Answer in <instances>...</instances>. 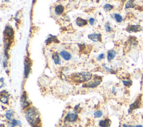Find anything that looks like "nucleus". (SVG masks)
Masks as SVG:
<instances>
[{
    "label": "nucleus",
    "instance_id": "0eeeda50",
    "mask_svg": "<svg viewBox=\"0 0 143 127\" xmlns=\"http://www.w3.org/2000/svg\"><path fill=\"white\" fill-rule=\"evenodd\" d=\"M78 118V116L76 114L68 113L65 118L64 120L69 121V122H73L76 121Z\"/></svg>",
    "mask_w": 143,
    "mask_h": 127
},
{
    "label": "nucleus",
    "instance_id": "6e6552de",
    "mask_svg": "<svg viewBox=\"0 0 143 127\" xmlns=\"http://www.w3.org/2000/svg\"><path fill=\"white\" fill-rule=\"evenodd\" d=\"M88 37L89 38L90 40L95 41V42L101 41V35L100 33H92V34H90L88 35Z\"/></svg>",
    "mask_w": 143,
    "mask_h": 127
},
{
    "label": "nucleus",
    "instance_id": "72a5a7b5",
    "mask_svg": "<svg viewBox=\"0 0 143 127\" xmlns=\"http://www.w3.org/2000/svg\"><path fill=\"white\" fill-rule=\"evenodd\" d=\"M123 1H126V0H123Z\"/></svg>",
    "mask_w": 143,
    "mask_h": 127
},
{
    "label": "nucleus",
    "instance_id": "1a4fd4ad",
    "mask_svg": "<svg viewBox=\"0 0 143 127\" xmlns=\"http://www.w3.org/2000/svg\"><path fill=\"white\" fill-rule=\"evenodd\" d=\"M111 121L109 119H105V120L100 121L99 125L101 127H110L111 124Z\"/></svg>",
    "mask_w": 143,
    "mask_h": 127
},
{
    "label": "nucleus",
    "instance_id": "aec40b11",
    "mask_svg": "<svg viewBox=\"0 0 143 127\" xmlns=\"http://www.w3.org/2000/svg\"><path fill=\"white\" fill-rule=\"evenodd\" d=\"M21 124V121L17 120H15V119H12L11 120V122L10 123V126L11 127H15V126H20Z\"/></svg>",
    "mask_w": 143,
    "mask_h": 127
},
{
    "label": "nucleus",
    "instance_id": "9b49d317",
    "mask_svg": "<svg viewBox=\"0 0 143 127\" xmlns=\"http://www.w3.org/2000/svg\"><path fill=\"white\" fill-rule=\"evenodd\" d=\"M5 33L6 36H8L9 37H11L14 35V30H13L12 28L10 26H7L5 28Z\"/></svg>",
    "mask_w": 143,
    "mask_h": 127
},
{
    "label": "nucleus",
    "instance_id": "2f4dec72",
    "mask_svg": "<svg viewBox=\"0 0 143 127\" xmlns=\"http://www.w3.org/2000/svg\"><path fill=\"white\" fill-rule=\"evenodd\" d=\"M134 127H143V126L142 125H136L134 126Z\"/></svg>",
    "mask_w": 143,
    "mask_h": 127
},
{
    "label": "nucleus",
    "instance_id": "c756f323",
    "mask_svg": "<svg viewBox=\"0 0 143 127\" xmlns=\"http://www.w3.org/2000/svg\"><path fill=\"white\" fill-rule=\"evenodd\" d=\"M123 127H134V126L131 125H127V124H123Z\"/></svg>",
    "mask_w": 143,
    "mask_h": 127
},
{
    "label": "nucleus",
    "instance_id": "7c9ffc66",
    "mask_svg": "<svg viewBox=\"0 0 143 127\" xmlns=\"http://www.w3.org/2000/svg\"><path fill=\"white\" fill-rule=\"evenodd\" d=\"M3 81H4V79L1 78V88H2V85H3Z\"/></svg>",
    "mask_w": 143,
    "mask_h": 127
},
{
    "label": "nucleus",
    "instance_id": "f257e3e1",
    "mask_svg": "<svg viewBox=\"0 0 143 127\" xmlns=\"http://www.w3.org/2000/svg\"><path fill=\"white\" fill-rule=\"evenodd\" d=\"M26 118L31 125L33 127L37 126L40 122V116L36 109L35 108H28L26 113Z\"/></svg>",
    "mask_w": 143,
    "mask_h": 127
},
{
    "label": "nucleus",
    "instance_id": "6ab92c4d",
    "mask_svg": "<svg viewBox=\"0 0 143 127\" xmlns=\"http://www.w3.org/2000/svg\"><path fill=\"white\" fill-rule=\"evenodd\" d=\"M129 43L131 45L136 46L138 44V41L137 40V38L135 37H131L129 39Z\"/></svg>",
    "mask_w": 143,
    "mask_h": 127
},
{
    "label": "nucleus",
    "instance_id": "5701e85b",
    "mask_svg": "<svg viewBox=\"0 0 143 127\" xmlns=\"http://www.w3.org/2000/svg\"><path fill=\"white\" fill-rule=\"evenodd\" d=\"M114 17H115V19L116 20V21L119 23H120L123 21V19L122 16H121L120 15H119V14H116L114 15Z\"/></svg>",
    "mask_w": 143,
    "mask_h": 127
},
{
    "label": "nucleus",
    "instance_id": "a878e982",
    "mask_svg": "<svg viewBox=\"0 0 143 127\" xmlns=\"http://www.w3.org/2000/svg\"><path fill=\"white\" fill-rule=\"evenodd\" d=\"M80 110H81V108H80L79 105H77V106H76V107H75V108H74V111L76 113H79L80 111Z\"/></svg>",
    "mask_w": 143,
    "mask_h": 127
},
{
    "label": "nucleus",
    "instance_id": "2eb2a0df",
    "mask_svg": "<svg viewBox=\"0 0 143 127\" xmlns=\"http://www.w3.org/2000/svg\"><path fill=\"white\" fill-rule=\"evenodd\" d=\"M22 107L24 108H25V107H27V106L29 105V103L27 102V97H26V93H24V94H22Z\"/></svg>",
    "mask_w": 143,
    "mask_h": 127
},
{
    "label": "nucleus",
    "instance_id": "f03ea898",
    "mask_svg": "<svg viewBox=\"0 0 143 127\" xmlns=\"http://www.w3.org/2000/svg\"><path fill=\"white\" fill-rule=\"evenodd\" d=\"M92 75L89 72H83L75 74L73 79L75 81L78 82H83L89 81L92 79Z\"/></svg>",
    "mask_w": 143,
    "mask_h": 127
},
{
    "label": "nucleus",
    "instance_id": "4be33fe9",
    "mask_svg": "<svg viewBox=\"0 0 143 127\" xmlns=\"http://www.w3.org/2000/svg\"><path fill=\"white\" fill-rule=\"evenodd\" d=\"M123 83L124 85V86L126 87H130L132 84V81L130 80H123Z\"/></svg>",
    "mask_w": 143,
    "mask_h": 127
},
{
    "label": "nucleus",
    "instance_id": "473e14b6",
    "mask_svg": "<svg viewBox=\"0 0 143 127\" xmlns=\"http://www.w3.org/2000/svg\"><path fill=\"white\" fill-rule=\"evenodd\" d=\"M5 1H6V2H7V1H9V0H5Z\"/></svg>",
    "mask_w": 143,
    "mask_h": 127
},
{
    "label": "nucleus",
    "instance_id": "bb28decb",
    "mask_svg": "<svg viewBox=\"0 0 143 127\" xmlns=\"http://www.w3.org/2000/svg\"><path fill=\"white\" fill-rule=\"evenodd\" d=\"M105 28H106V30L107 32H111V30H112V28L110 27V25L109 24H106L105 25Z\"/></svg>",
    "mask_w": 143,
    "mask_h": 127
},
{
    "label": "nucleus",
    "instance_id": "412c9836",
    "mask_svg": "<svg viewBox=\"0 0 143 127\" xmlns=\"http://www.w3.org/2000/svg\"><path fill=\"white\" fill-rule=\"evenodd\" d=\"M1 101L2 103L4 104H7L8 103L9 101V98L6 95H3L2 93H1Z\"/></svg>",
    "mask_w": 143,
    "mask_h": 127
},
{
    "label": "nucleus",
    "instance_id": "20e7f679",
    "mask_svg": "<svg viewBox=\"0 0 143 127\" xmlns=\"http://www.w3.org/2000/svg\"><path fill=\"white\" fill-rule=\"evenodd\" d=\"M102 82V78L101 77L98 76H95L94 78L91 81H88L87 83L84 84L83 87L84 88H96L98 86L101 82Z\"/></svg>",
    "mask_w": 143,
    "mask_h": 127
},
{
    "label": "nucleus",
    "instance_id": "c85d7f7f",
    "mask_svg": "<svg viewBox=\"0 0 143 127\" xmlns=\"http://www.w3.org/2000/svg\"><path fill=\"white\" fill-rule=\"evenodd\" d=\"M103 58H104V54H100L99 56H98L97 59L98 60H100L102 59Z\"/></svg>",
    "mask_w": 143,
    "mask_h": 127
},
{
    "label": "nucleus",
    "instance_id": "cd10ccee",
    "mask_svg": "<svg viewBox=\"0 0 143 127\" xmlns=\"http://www.w3.org/2000/svg\"><path fill=\"white\" fill-rule=\"evenodd\" d=\"M89 22H90V24L91 25H94V23H95V19H93V18H91L89 20Z\"/></svg>",
    "mask_w": 143,
    "mask_h": 127
},
{
    "label": "nucleus",
    "instance_id": "39448f33",
    "mask_svg": "<svg viewBox=\"0 0 143 127\" xmlns=\"http://www.w3.org/2000/svg\"><path fill=\"white\" fill-rule=\"evenodd\" d=\"M31 66H32V63L30 59L27 58L25 61V69H24V75L25 78H27L28 75H29L31 71Z\"/></svg>",
    "mask_w": 143,
    "mask_h": 127
},
{
    "label": "nucleus",
    "instance_id": "f704fd0d",
    "mask_svg": "<svg viewBox=\"0 0 143 127\" xmlns=\"http://www.w3.org/2000/svg\"><path fill=\"white\" fill-rule=\"evenodd\" d=\"M34 1H35V0H34V1H33V2H34Z\"/></svg>",
    "mask_w": 143,
    "mask_h": 127
},
{
    "label": "nucleus",
    "instance_id": "9d476101",
    "mask_svg": "<svg viewBox=\"0 0 143 127\" xmlns=\"http://www.w3.org/2000/svg\"><path fill=\"white\" fill-rule=\"evenodd\" d=\"M60 54H61V56L65 60L68 61L72 58L71 54H70L68 52H67L66 51L64 50L62 51L61 53H60Z\"/></svg>",
    "mask_w": 143,
    "mask_h": 127
},
{
    "label": "nucleus",
    "instance_id": "b1692460",
    "mask_svg": "<svg viewBox=\"0 0 143 127\" xmlns=\"http://www.w3.org/2000/svg\"><path fill=\"white\" fill-rule=\"evenodd\" d=\"M103 9H105L106 11H110L113 9V6L110 4H106L103 7Z\"/></svg>",
    "mask_w": 143,
    "mask_h": 127
},
{
    "label": "nucleus",
    "instance_id": "393cba45",
    "mask_svg": "<svg viewBox=\"0 0 143 127\" xmlns=\"http://www.w3.org/2000/svg\"><path fill=\"white\" fill-rule=\"evenodd\" d=\"M102 112L100 110H98L94 113V115L96 118H100L102 116Z\"/></svg>",
    "mask_w": 143,
    "mask_h": 127
},
{
    "label": "nucleus",
    "instance_id": "7ed1b4c3",
    "mask_svg": "<svg viewBox=\"0 0 143 127\" xmlns=\"http://www.w3.org/2000/svg\"><path fill=\"white\" fill-rule=\"evenodd\" d=\"M141 100H142V95L139 94L138 97H137L136 99L134 101V102H133L130 105L129 109L128 110L129 113H130L132 112V111H134V110H136L137 109L141 108V106L142 104Z\"/></svg>",
    "mask_w": 143,
    "mask_h": 127
},
{
    "label": "nucleus",
    "instance_id": "ddd939ff",
    "mask_svg": "<svg viewBox=\"0 0 143 127\" xmlns=\"http://www.w3.org/2000/svg\"><path fill=\"white\" fill-rule=\"evenodd\" d=\"M116 55V53L115 50H111L108 52L107 54V60L108 61H110L115 58V57Z\"/></svg>",
    "mask_w": 143,
    "mask_h": 127
},
{
    "label": "nucleus",
    "instance_id": "4468645a",
    "mask_svg": "<svg viewBox=\"0 0 143 127\" xmlns=\"http://www.w3.org/2000/svg\"><path fill=\"white\" fill-rule=\"evenodd\" d=\"M135 6H136V5L135 4L134 0H128L125 4V9H128L134 8Z\"/></svg>",
    "mask_w": 143,
    "mask_h": 127
},
{
    "label": "nucleus",
    "instance_id": "dca6fc26",
    "mask_svg": "<svg viewBox=\"0 0 143 127\" xmlns=\"http://www.w3.org/2000/svg\"><path fill=\"white\" fill-rule=\"evenodd\" d=\"M64 11V7L61 5H58L55 8V12L56 15H61Z\"/></svg>",
    "mask_w": 143,
    "mask_h": 127
},
{
    "label": "nucleus",
    "instance_id": "a211bd4d",
    "mask_svg": "<svg viewBox=\"0 0 143 127\" xmlns=\"http://www.w3.org/2000/svg\"><path fill=\"white\" fill-rule=\"evenodd\" d=\"M6 118L9 120H12V118L14 117V113L11 110H9L6 111V114H5Z\"/></svg>",
    "mask_w": 143,
    "mask_h": 127
},
{
    "label": "nucleus",
    "instance_id": "f8f14e48",
    "mask_svg": "<svg viewBox=\"0 0 143 127\" xmlns=\"http://www.w3.org/2000/svg\"><path fill=\"white\" fill-rule=\"evenodd\" d=\"M76 24L78 26H85L87 24V20L83 19L82 18L78 17L76 20Z\"/></svg>",
    "mask_w": 143,
    "mask_h": 127
},
{
    "label": "nucleus",
    "instance_id": "f3484780",
    "mask_svg": "<svg viewBox=\"0 0 143 127\" xmlns=\"http://www.w3.org/2000/svg\"><path fill=\"white\" fill-rule=\"evenodd\" d=\"M53 59L54 60V63L56 65H60L61 64V59H60L58 54L57 53H55L53 54Z\"/></svg>",
    "mask_w": 143,
    "mask_h": 127
},
{
    "label": "nucleus",
    "instance_id": "423d86ee",
    "mask_svg": "<svg viewBox=\"0 0 143 127\" xmlns=\"http://www.w3.org/2000/svg\"><path fill=\"white\" fill-rule=\"evenodd\" d=\"M142 30V28L141 26L139 25H132L129 26L127 27L126 31L129 32H137L141 31Z\"/></svg>",
    "mask_w": 143,
    "mask_h": 127
}]
</instances>
